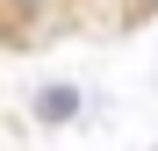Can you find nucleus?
<instances>
[{
	"label": "nucleus",
	"mask_w": 158,
	"mask_h": 151,
	"mask_svg": "<svg viewBox=\"0 0 158 151\" xmlns=\"http://www.w3.org/2000/svg\"><path fill=\"white\" fill-rule=\"evenodd\" d=\"M7 7H43V0H7Z\"/></svg>",
	"instance_id": "f03ea898"
},
{
	"label": "nucleus",
	"mask_w": 158,
	"mask_h": 151,
	"mask_svg": "<svg viewBox=\"0 0 158 151\" xmlns=\"http://www.w3.org/2000/svg\"><path fill=\"white\" fill-rule=\"evenodd\" d=\"M43 115H50V122H65V115H72V94H65V86H50V101H43Z\"/></svg>",
	"instance_id": "f257e3e1"
}]
</instances>
